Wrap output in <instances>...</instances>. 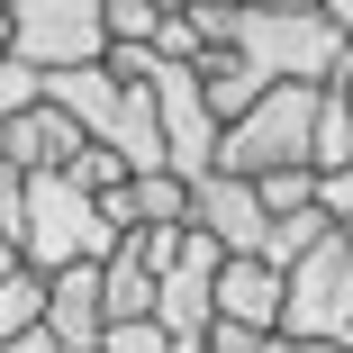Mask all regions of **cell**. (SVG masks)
Segmentation results:
<instances>
[{
    "label": "cell",
    "mask_w": 353,
    "mask_h": 353,
    "mask_svg": "<svg viewBox=\"0 0 353 353\" xmlns=\"http://www.w3.org/2000/svg\"><path fill=\"white\" fill-rule=\"evenodd\" d=\"M46 335H54L63 353H100V335H109V281H100V263H73V272H54Z\"/></svg>",
    "instance_id": "cell-9"
},
{
    "label": "cell",
    "mask_w": 353,
    "mask_h": 353,
    "mask_svg": "<svg viewBox=\"0 0 353 353\" xmlns=\"http://www.w3.org/2000/svg\"><path fill=\"white\" fill-rule=\"evenodd\" d=\"M344 236H353V227H344Z\"/></svg>",
    "instance_id": "cell-30"
},
{
    "label": "cell",
    "mask_w": 353,
    "mask_h": 353,
    "mask_svg": "<svg viewBox=\"0 0 353 353\" xmlns=\"http://www.w3.org/2000/svg\"><path fill=\"white\" fill-rule=\"evenodd\" d=\"M100 281H109V326H127V317H154V290H163V272L136 254V245H118L109 263H100Z\"/></svg>",
    "instance_id": "cell-11"
},
{
    "label": "cell",
    "mask_w": 353,
    "mask_h": 353,
    "mask_svg": "<svg viewBox=\"0 0 353 353\" xmlns=\"http://www.w3.org/2000/svg\"><path fill=\"white\" fill-rule=\"evenodd\" d=\"M28 109H46V73H37V63H19V54H0V127L28 118Z\"/></svg>",
    "instance_id": "cell-17"
},
{
    "label": "cell",
    "mask_w": 353,
    "mask_h": 353,
    "mask_svg": "<svg viewBox=\"0 0 353 353\" xmlns=\"http://www.w3.org/2000/svg\"><path fill=\"white\" fill-rule=\"evenodd\" d=\"M0 10H10V0H0Z\"/></svg>",
    "instance_id": "cell-29"
},
{
    "label": "cell",
    "mask_w": 353,
    "mask_h": 353,
    "mask_svg": "<svg viewBox=\"0 0 353 353\" xmlns=\"http://www.w3.org/2000/svg\"><path fill=\"white\" fill-rule=\"evenodd\" d=\"M281 308H290V272H272V263H254V254H227V272H218V317L281 335Z\"/></svg>",
    "instance_id": "cell-10"
},
{
    "label": "cell",
    "mask_w": 353,
    "mask_h": 353,
    "mask_svg": "<svg viewBox=\"0 0 353 353\" xmlns=\"http://www.w3.org/2000/svg\"><path fill=\"white\" fill-rule=\"evenodd\" d=\"M190 227L199 236H218L227 254H272V208H263V190L245 181V172H199L190 181Z\"/></svg>",
    "instance_id": "cell-7"
},
{
    "label": "cell",
    "mask_w": 353,
    "mask_h": 353,
    "mask_svg": "<svg viewBox=\"0 0 353 353\" xmlns=\"http://www.w3.org/2000/svg\"><path fill=\"white\" fill-rule=\"evenodd\" d=\"M326 91H344V109H353V73H344V82H326Z\"/></svg>",
    "instance_id": "cell-27"
},
{
    "label": "cell",
    "mask_w": 353,
    "mask_h": 353,
    "mask_svg": "<svg viewBox=\"0 0 353 353\" xmlns=\"http://www.w3.org/2000/svg\"><path fill=\"white\" fill-rule=\"evenodd\" d=\"M0 154H10L19 172H73L82 154H91V136H82V118L73 109H28V118H10L0 127Z\"/></svg>",
    "instance_id": "cell-8"
},
{
    "label": "cell",
    "mask_w": 353,
    "mask_h": 353,
    "mask_svg": "<svg viewBox=\"0 0 353 353\" xmlns=\"http://www.w3.org/2000/svg\"><path fill=\"white\" fill-rule=\"evenodd\" d=\"M353 163V109H344V91H326L317 100V172H344Z\"/></svg>",
    "instance_id": "cell-15"
},
{
    "label": "cell",
    "mask_w": 353,
    "mask_h": 353,
    "mask_svg": "<svg viewBox=\"0 0 353 353\" xmlns=\"http://www.w3.org/2000/svg\"><path fill=\"white\" fill-rule=\"evenodd\" d=\"M46 299H54V281H46L37 263H19L10 281H0V344L37 335V326H46Z\"/></svg>",
    "instance_id": "cell-12"
},
{
    "label": "cell",
    "mask_w": 353,
    "mask_h": 353,
    "mask_svg": "<svg viewBox=\"0 0 353 353\" xmlns=\"http://www.w3.org/2000/svg\"><path fill=\"white\" fill-rule=\"evenodd\" d=\"M326 236H335V218H326V208H290V218H272V254H263V263H272V272H299Z\"/></svg>",
    "instance_id": "cell-13"
},
{
    "label": "cell",
    "mask_w": 353,
    "mask_h": 353,
    "mask_svg": "<svg viewBox=\"0 0 353 353\" xmlns=\"http://www.w3.org/2000/svg\"><path fill=\"white\" fill-rule=\"evenodd\" d=\"M172 10H245V0H172Z\"/></svg>",
    "instance_id": "cell-25"
},
{
    "label": "cell",
    "mask_w": 353,
    "mask_h": 353,
    "mask_svg": "<svg viewBox=\"0 0 353 353\" xmlns=\"http://www.w3.org/2000/svg\"><path fill=\"white\" fill-rule=\"evenodd\" d=\"M263 10H326V0H263Z\"/></svg>",
    "instance_id": "cell-26"
},
{
    "label": "cell",
    "mask_w": 353,
    "mask_h": 353,
    "mask_svg": "<svg viewBox=\"0 0 353 353\" xmlns=\"http://www.w3.org/2000/svg\"><path fill=\"white\" fill-rule=\"evenodd\" d=\"M263 190V208L272 218H290V208H317V172H272V181H254Z\"/></svg>",
    "instance_id": "cell-19"
},
{
    "label": "cell",
    "mask_w": 353,
    "mask_h": 353,
    "mask_svg": "<svg viewBox=\"0 0 353 353\" xmlns=\"http://www.w3.org/2000/svg\"><path fill=\"white\" fill-rule=\"evenodd\" d=\"M100 353H181V344H172V326H163V317H127V326H109V335H100Z\"/></svg>",
    "instance_id": "cell-18"
},
{
    "label": "cell",
    "mask_w": 353,
    "mask_h": 353,
    "mask_svg": "<svg viewBox=\"0 0 353 353\" xmlns=\"http://www.w3.org/2000/svg\"><path fill=\"white\" fill-rule=\"evenodd\" d=\"M127 236L109 227V208L73 181V172H28V208H19V254L54 281L73 263H109Z\"/></svg>",
    "instance_id": "cell-3"
},
{
    "label": "cell",
    "mask_w": 353,
    "mask_h": 353,
    "mask_svg": "<svg viewBox=\"0 0 353 353\" xmlns=\"http://www.w3.org/2000/svg\"><path fill=\"white\" fill-rule=\"evenodd\" d=\"M317 100L308 82H281L263 91L218 145V172H245V181H272V172H317Z\"/></svg>",
    "instance_id": "cell-4"
},
{
    "label": "cell",
    "mask_w": 353,
    "mask_h": 353,
    "mask_svg": "<svg viewBox=\"0 0 353 353\" xmlns=\"http://www.w3.org/2000/svg\"><path fill=\"white\" fill-rule=\"evenodd\" d=\"M227 54L245 63L263 91H281V82L326 91V82L353 73V37H344L326 10H263V0L227 10Z\"/></svg>",
    "instance_id": "cell-1"
},
{
    "label": "cell",
    "mask_w": 353,
    "mask_h": 353,
    "mask_svg": "<svg viewBox=\"0 0 353 353\" xmlns=\"http://www.w3.org/2000/svg\"><path fill=\"white\" fill-rule=\"evenodd\" d=\"M272 335L263 326H236V317H218V326H208V353H263Z\"/></svg>",
    "instance_id": "cell-21"
},
{
    "label": "cell",
    "mask_w": 353,
    "mask_h": 353,
    "mask_svg": "<svg viewBox=\"0 0 353 353\" xmlns=\"http://www.w3.org/2000/svg\"><path fill=\"white\" fill-rule=\"evenodd\" d=\"M0 54H10V10H0Z\"/></svg>",
    "instance_id": "cell-28"
},
{
    "label": "cell",
    "mask_w": 353,
    "mask_h": 353,
    "mask_svg": "<svg viewBox=\"0 0 353 353\" xmlns=\"http://www.w3.org/2000/svg\"><path fill=\"white\" fill-rule=\"evenodd\" d=\"M281 335H299V344H344V353H353V236H344V227L290 272Z\"/></svg>",
    "instance_id": "cell-6"
},
{
    "label": "cell",
    "mask_w": 353,
    "mask_h": 353,
    "mask_svg": "<svg viewBox=\"0 0 353 353\" xmlns=\"http://www.w3.org/2000/svg\"><path fill=\"white\" fill-rule=\"evenodd\" d=\"M317 208H326L335 227H353V163L344 172H317Z\"/></svg>",
    "instance_id": "cell-20"
},
{
    "label": "cell",
    "mask_w": 353,
    "mask_h": 353,
    "mask_svg": "<svg viewBox=\"0 0 353 353\" xmlns=\"http://www.w3.org/2000/svg\"><path fill=\"white\" fill-rule=\"evenodd\" d=\"M10 54L37 73H82L109 63V0H10Z\"/></svg>",
    "instance_id": "cell-5"
},
{
    "label": "cell",
    "mask_w": 353,
    "mask_h": 353,
    "mask_svg": "<svg viewBox=\"0 0 353 353\" xmlns=\"http://www.w3.org/2000/svg\"><path fill=\"white\" fill-rule=\"evenodd\" d=\"M199 91H208V109H218L227 127H236V118H245V109L263 100V82L245 73V63H236V54H218V63H208V73H199Z\"/></svg>",
    "instance_id": "cell-14"
},
{
    "label": "cell",
    "mask_w": 353,
    "mask_h": 353,
    "mask_svg": "<svg viewBox=\"0 0 353 353\" xmlns=\"http://www.w3.org/2000/svg\"><path fill=\"white\" fill-rule=\"evenodd\" d=\"M263 353H344V344H299V335H272Z\"/></svg>",
    "instance_id": "cell-22"
},
{
    "label": "cell",
    "mask_w": 353,
    "mask_h": 353,
    "mask_svg": "<svg viewBox=\"0 0 353 353\" xmlns=\"http://www.w3.org/2000/svg\"><path fill=\"white\" fill-rule=\"evenodd\" d=\"M0 353H63V344H54V335L37 326V335H19V344H0Z\"/></svg>",
    "instance_id": "cell-23"
},
{
    "label": "cell",
    "mask_w": 353,
    "mask_h": 353,
    "mask_svg": "<svg viewBox=\"0 0 353 353\" xmlns=\"http://www.w3.org/2000/svg\"><path fill=\"white\" fill-rule=\"evenodd\" d=\"M19 263H28V254H19V245H10V236H0V281H10V272H19Z\"/></svg>",
    "instance_id": "cell-24"
},
{
    "label": "cell",
    "mask_w": 353,
    "mask_h": 353,
    "mask_svg": "<svg viewBox=\"0 0 353 353\" xmlns=\"http://www.w3.org/2000/svg\"><path fill=\"white\" fill-rule=\"evenodd\" d=\"M46 100H54V109H73L91 145L127 154V172H172V154H163V100H154V82L118 73V63H82V73H54V82H46Z\"/></svg>",
    "instance_id": "cell-2"
},
{
    "label": "cell",
    "mask_w": 353,
    "mask_h": 353,
    "mask_svg": "<svg viewBox=\"0 0 353 353\" xmlns=\"http://www.w3.org/2000/svg\"><path fill=\"white\" fill-rule=\"evenodd\" d=\"M163 19H172L163 0H109V54H118V46H154Z\"/></svg>",
    "instance_id": "cell-16"
}]
</instances>
